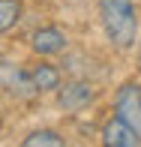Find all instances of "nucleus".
I'll use <instances>...</instances> for the list:
<instances>
[{
  "label": "nucleus",
  "mask_w": 141,
  "mask_h": 147,
  "mask_svg": "<svg viewBox=\"0 0 141 147\" xmlns=\"http://www.w3.org/2000/svg\"><path fill=\"white\" fill-rule=\"evenodd\" d=\"M99 12H102V27L108 39L117 48H132L138 39V15L132 0H99Z\"/></svg>",
  "instance_id": "1"
},
{
  "label": "nucleus",
  "mask_w": 141,
  "mask_h": 147,
  "mask_svg": "<svg viewBox=\"0 0 141 147\" xmlns=\"http://www.w3.org/2000/svg\"><path fill=\"white\" fill-rule=\"evenodd\" d=\"M114 114L123 117L141 135V84L126 81L117 87V93H114Z\"/></svg>",
  "instance_id": "2"
},
{
  "label": "nucleus",
  "mask_w": 141,
  "mask_h": 147,
  "mask_svg": "<svg viewBox=\"0 0 141 147\" xmlns=\"http://www.w3.org/2000/svg\"><path fill=\"white\" fill-rule=\"evenodd\" d=\"M96 99L90 81H66L63 87H57V105L63 111H81Z\"/></svg>",
  "instance_id": "3"
},
{
  "label": "nucleus",
  "mask_w": 141,
  "mask_h": 147,
  "mask_svg": "<svg viewBox=\"0 0 141 147\" xmlns=\"http://www.w3.org/2000/svg\"><path fill=\"white\" fill-rule=\"evenodd\" d=\"M102 147H141V135L126 123L123 117L114 114L102 126Z\"/></svg>",
  "instance_id": "4"
},
{
  "label": "nucleus",
  "mask_w": 141,
  "mask_h": 147,
  "mask_svg": "<svg viewBox=\"0 0 141 147\" xmlns=\"http://www.w3.org/2000/svg\"><path fill=\"white\" fill-rule=\"evenodd\" d=\"M0 87L9 90V93H18V96H24V99H30V96L39 93L36 84H33V78H30V72L18 69L15 63H0Z\"/></svg>",
  "instance_id": "5"
},
{
  "label": "nucleus",
  "mask_w": 141,
  "mask_h": 147,
  "mask_svg": "<svg viewBox=\"0 0 141 147\" xmlns=\"http://www.w3.org/2000/svg\"><path fill=\"white\" fill-rule=\"evenodd\" d=\"M30 45H33L36 54H45V57L60 54V51L66 48V33L57 30V27H42V30L33 33V42H30Z\"/></svg>",
  "instance_id": "6"
},
{
  "label": "nucleus",
  "mask_w": 141,
  "mask_h": 147,
  "mask_svg": "<svg viewBox=\"0 0 141 147\" xmlns=\"http://www.w3.org/2000/svg\"><path fill=\"white\" fill-rule=\"evenodd\" d=\"M30 78H33V84H36L39 93L57 90V87H60V69H57V66H51V63H36V66L30 69Z\"/></svg>",
  "instance_id": "7"
},
{
  "label": "nucleus",
  "mask_w": 141,
  "mask_h": 147,
  "mask_svg": "<svg viewBox=\"0 0 141 147\" xmlns=\"http://www.w3.org/2000/svg\"><path fill=\"white\" fill-rule=\"evenodd\" d=\"M21 147H66V141L54 129H36V132H30L21 141Z\"/></svg>",
  "instance_id": "8"
},
{
  "label": "nucleus",
  "mask_w": 141,
  "mask_h": 147,
  "mask_svg": "<svg viewBox=\"0 0 141 147\" xmlns=\"http://www.w3.org/2000/svg\"><path fill=\"white\" fill-rule=\"evenodd\" d=\"M21 18V0H0V33L12 30Z\"/></svg>",
  "instance_id": "9"
}]
</instances>
